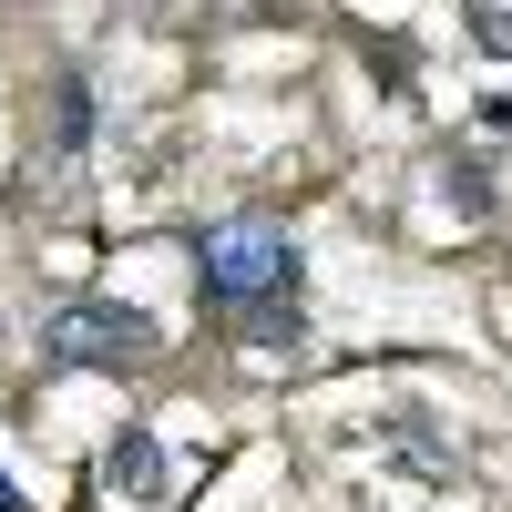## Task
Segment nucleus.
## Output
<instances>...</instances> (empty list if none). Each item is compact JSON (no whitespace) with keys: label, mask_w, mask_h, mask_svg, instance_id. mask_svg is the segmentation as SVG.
I'll return each mask as SVG.
<instances>
[{"label":"nucleus","mask_w":512,"mask_h":512,"mask_svg":"<svg viewBox=\"0 0 512 512\" xmlns=\"http://www.w3.org/2000/svg\"><path fill=\"white\" fill-rule=\"evenodd\" d=\"M195 277L205 297L236 318V308H277V297L297 287V246L277 216H226V226H205L195 236Z\"/></svg>","instance_id":"nucleus-1"},{"label":"nucleus","mask_w":512,"mask_h":512,"mask_svg":"<svg viewBox=\"0 0 512 512\" xmlns=\"http://www.w3.org/2000/svg\"><path fill=\"white\" fill-rule=\"evenodd\" d=\"M164 349V338H154V318L144 308H113V297H72V308H52V318H41V359H52V369H144Z\"/></svg>","instance_id":"nucleus-2"},{"label":"nucleus","mask_w":512,"mask_h":512,"mask_svg":"<svg viewBox=\"0 0 512 512\" xmlns=\"http://www.w3.org/2000/svg\"><path fill=\"white\" fill-rule=\"evenodd\" d=\"M103 472H113V492H134V502H154V492H164V451H154L144 431H123Z\"/></svg>","instance_id":"nucleus-3"},{"label":"nucleus","mask_w":512,"mask_h":512,"mask_svg":"<svg viewBox=\"0 0 512 512\" xmlns=\"http://www.w3.org/2000/svg\"><path fill=\"white\" fill-rule=\"evenodd\" d=\"M82 134H93V93H82V82H62V93H52V144L72 154Z\"/></svg>","instance_id":"nucleus-4"},{"label":"nucleus","mask_w":512,"mask_h":512,"mask_svg":"<svg viewBox=\"0 0 512 512\" xmlns=\"http://www.w3.org/2000/svg\"><path fill=\"white\" fill-rule=\"evenodd\" d=\"M472 41L482 52H512V0H472Z\"/></svg>","instance_id":"nucleus-5"},{"label":"nucleus","mask_w":512,"mask_h":512,"mask_svg":"<svg viewBox=\"0 0 512 512\" xmlns=\"http://www.w3.org/2000/svg\"><path fill=\"white\" fill-rule=\"evenodd\" d=\"M451 205H461V216H492V175H482V164H451Z\"/></svg>","instance_id":"nucleus-6"},{"label":"nucleus","mask_w":512,"mask_h":512,"mask_svg":"<svg viewBox=\"0 0 512 512\" xmlns=\"http://www.w3.org/2000/svg\"><path fill=\"white\" fill-rule=\"evenodd\" d=\"M0 512H31V492H21V482H11V472H0Z\"/></svg>","instance_id":"nucleus-7"}]
</instances>
